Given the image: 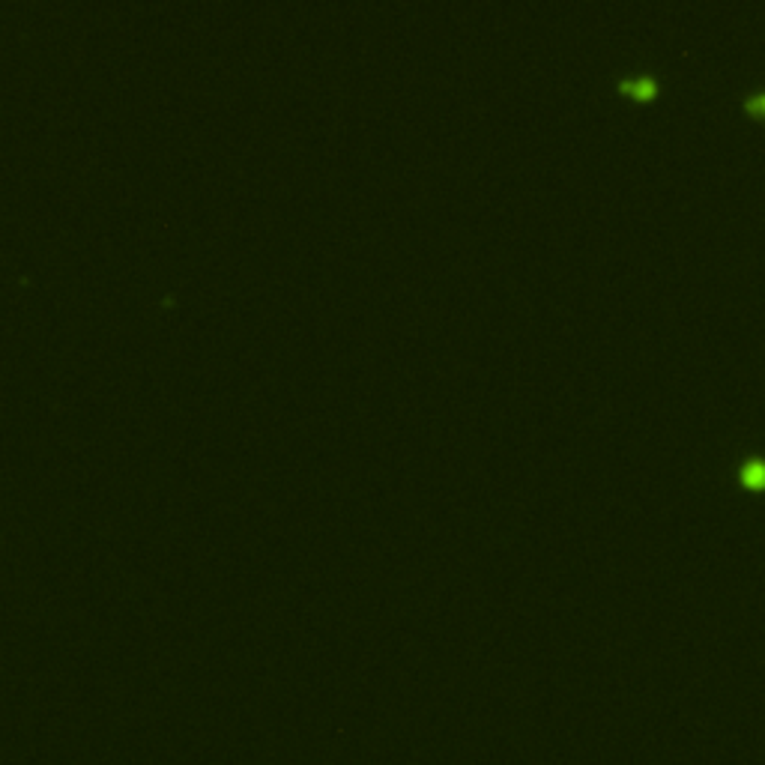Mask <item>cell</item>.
Masks as SVG:
<instances>
[{"mask_svg": "<svg viewBox=\"0 0 765 765\" xmlns=\"http://www.w3.org/2000/svg\"><path fill=\"white\" fill-rule=\"evenodd\" d=\"M619 90L628 96H634V99H652L658 93V84L652 81V78H634V81H619Z\"/></svg>", "mask_w": 765, "mask_h": 765, "instance_id": "2", "label": "cell"}, {"mask_svg": "<svg viewBox=\"0 0 765 765\" xmlns=\"http://www.w3.org/2000/svg\"><path fill=\"white\" fill-rule=\"evenodd\" d=\"M741 485L750 490H765V460L750 457L745 467H741Z\"/></svg>", "mask_w": 765, "mask_h": 765, "instance_id": "1", "label": "cell"}, {"mask_svg": "<svg viewBox=\"0 0 765 765\" xmlns=\"http://www.w3.org/2000/svg\"><path fill=\"white\" fill-rule=\"evenodd\" d=\"M745 111H747V114L765 117V93H753V96H747V102H745Z\"/></svg>", "mask_w": 765, "mask_h": 765, "instance_id": "3", "label": "cell"}]
</instances>
